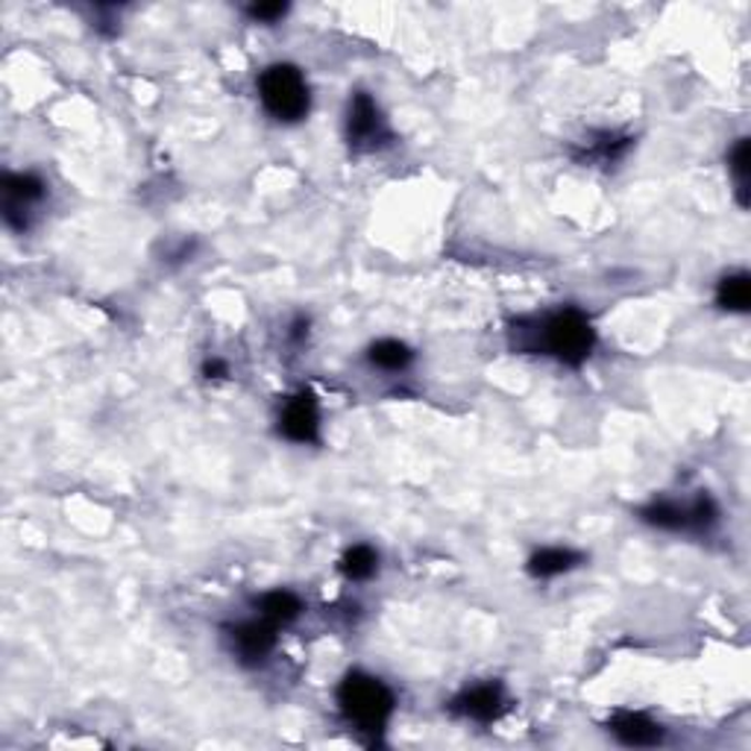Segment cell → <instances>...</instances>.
<instances>
[{
  "mask_svg": "<svg viewBox=\"0 0 751 751\" xmlns=\"http://www.w3.org/2000/svg\"><path fill=\"white\" fill-rule=\"evenodd\" d=\"M203 376L205 379H223V376H230V368H226V361L209 359L203 361Z\"/></svg>",
  "mask_w": 751,
  "mask_h": 751,
  "instance_id": "cell-19",
  "label": "cell"
},
{
  "mask_svg": "<svg viewBox=\"0 0 751 751\" xmlns=\"http://www.w3.org/2000/svg\"><path fill=\"white\" fill-rule=\"evenodd\" d=\"M256 611L258 616H265L267 623H274L279 628V625H290L294 620H299L303 602L290 590H271V593H262L256 599Z\"/></svg>",
  "mask_w": 751,
  "mask_h": 751,
  "instance_id": "cell-12",
  "label": "cell"
},
{
  "mask_svg": "<svg viewBox=\"0 0 751 751\" xmlns=\"http://www.w3.org/2000/svg\"><path fill=\"white\" fill-rule=\"evenodd\" d=\"M581 563H584V556L575 552V549L547 547L538 549V552L526 561V570H529L531 579L547 581L558 579V575H567V572H572L575 567H581Z\"/></svg>",
  "mask_w": 751,
  "mask_h": 751,
  "instance_id": "cell-11",
  "label": "cell"
},
{
  "mask_svg": "<svg viewBox=\"0 0 751 751\" xmlns=\"http://www.w3.org/2000/svg\"><path fill=\"white\" fill-rule=\"evenodd\" d=\"M288 15V3H279V0H271V3H250L247 18L256 21V24H276L282 18Z\"/></svg>",
  "mask_w": 751,
  "mask_h": 751,
  "instance_id": "cell-18",
  "label": "cell"
},
{
  "mask_svg": "<svg viewBox=\"0 0 751 751\" xmlns=\"http://www.w3.org/2000/svg\"><path fill=\"white\" fill-rule=\"evenodd\" d=\"M508 710V699H505L503 684L485 681L464 687L453 701H449V713L467 722H478V726H490Z\"/></svg>",
  "mask_w": 751,
  "mask_h": 751,
  "instance_id": "cell-9",
  "label": "cell"
},
{
  "mask_svg": "<svg viewBox=\"0 0 751 751\" xmlns=\"http://www.w3.org/2000/svg\"><path fill=\"white\" fill-rule=\"evenodd\" d=\"M308 329H311V320H308V317H297V320L290 324V332H288L290 341H294V343L306 341Z\"/></svg>",
  "mask_w": 751,
  "mask_h": 751,
  "instance_id": "cell-20",
  "label": "cell"
},
{
  "mask_svg": "<svg viewBox=\"0 0 751 751\" xmlns=\"http://www.w3.org/2000/svg\"><path fill=\"white\" fill-rule=\"evenodd\" d=\"M258 101L265 112L279 124H299L311 109V88L306 74L290 62L267 65L256 80Z\"/></svg>",
  "mask_w": 751,
  "mask_h": 751,
  "instance_id": "cell-3",
  "label": "cell"
},
{
  "mask_svg": "<svg viewBox=\"0 0 751 751\" xmlns=\"http://www.w3.org/2000/svg\"><path fill=\"white\" fill-rule=\"evenodd\" d=\"M0 191H3V205H0L3 223L15 232L30 230V209L47 197V182L39 173H3Z\"/></svg>",
  "mask_w": 751,
  "mask_h": 751,
  "instance_id": "cell-6",
  "label": "cell"
},
{
  "mask_svg": "<svg viewBox=\"0 0 751 751\" xmlns=\"http://www.w3.org/2000/svg\"><path fill=\"white\" fill-rule=\"evenodd\" d=\"M338 570L343 572V579L350 581H370L379 572V552L368 543H356L341 556Z\"/></svg>",
  "mask_w": 751,
  "mask_h": 751,
  "instance_id": "cell-15",
  "label": "cell"
},
{
  "mask_svg": "<svg viewBox=\"0 0 751 751\" xmlns=\"http://www.w3.org/2000/svg\"><path fill=\"white\" fill-rule=\"evenodd\" d=\"M641 522L652 529L673 531V535H708L719 522V505L708 494H699L687 499V503H675V499H652L637 511Z\"/></svg>",
  "mask_w": 751,
  "mask_h": 751,
  "instance_id": "cell-4",
  "label": "cell"
},
{
  "mask_svg": "<svg viewBox=\"0 0 751 751\" xmlns=\"http://www.w3.org/2000/svg\"><path fill=\"white\" fill-rule=\"evenodd\" d=\"M368 361L376 370H384V373H402V370L411 368L414 350H411L405 341L382 338V341H376L368 347Z\"/></svg>",
  "mask_w": 751,
  "mask_h": 751,
  "instance_id": "cell-13",
  "label": "cell"
},
{
  "mask_svg": "<svg viewBox=\"0 0 751 751\" xmlns=\"http://www.w3.org/2000/svg\"><path fill=\"white\" fill-rule=\"evenodd\" d=\"M717 306L728 315H745L751 308V276L745 271L728 274L717 285Z\"/></svg>",
  "mask_w": 751,
  "mask_h": 751,
  "instance_id": "cell-14",
  "label": "cell"
},
{
  "mask_svg": "<svg viewBox=\"0 0 751 751\" xmlns=\"http://www.w3.org/2000/svg\"><path fill=\"white\" fill-rule=\"evenodd\" d=\"M276 625L267 623L265 616L258 620H247V623H235L226 628V643L235 660L244 666L265 664L267 657L276 649Z\"/></svg>",
  "mask_w": 751,
  "mask_h": 751,
  "instance_id": "cell-8",
  "label": "cell"
},
{
  "mask_svg": "<svg viewBox=\"0 0 751 751\" xmlns=\"http://www.w3.org/2000/svg\"><path fill=\"white\" fill-rule=\"evenodd\" d=\"M279 435L299 446L320 444V402L315 391L303 388L285 400L279 411Z\"/></svg>",
  "mask_w": 751,
  "mask_h": 751,
  "instance_id": "cell-7",
  "label": "cell"
},
{
  "mask_svg": "<svg viewBox=\"0 0 751 751\" xmlns=\"http://www.w3.org/2000/svg\"><path fill=\"white\" fill-rule=\"evenodd\" d=\"M347 145L356 154H373L379 147L391 141V129L384 120L379 103L368 92H356L350 97V109H347Z\"/></svg>",
  "mask_w": 751,
  "mask_h": 751,
  "instance_id": "cell-5",
  "label": "cell"
},
{
  "mask_svg": "<svg viewBox=\"0 0 751 751\" xmlns=\"http://www.w3.org/2000/svg\"><path fill=\"white\" fill-rule=\"evenodd\" d=\"M335 701H338L343 722L356 728L361 737H368L370 743L382 740L393 710H396V696H393L391 687L382 678L361 673V669L343 675L338 690H335Z\"/></svg>",
  "mask_w": 751,
  "mask_h": 751,
  "instance_id": "cell-2",
  "label": "cell"
},
{
  "mask_svg": "<svg viewBox=\"0 0 751 751\" xmlns=\"http://www.w3.org/2000/svg\"><path fill=\"white\" fill-rule=\"evenodd\" d=\"M632 145H634L632 138L614 136V133H602L596 141H590V147L584 150V156H581V162H588V159L590 162H602V165L620 162V159L628 154V147Z\"/></svg>",
  "mask_w": 751,
  "mask_h": 751,
  "instance_id": "cell-17",
  "label": "cell"
},
{
  "mask_svg": "<svg viewBox=\"0 0 751 751\" xmlns=\"http://www.w3.org/2000/svg\"><path fill=\"white\" fill-rule=\"evenodd\" d=\"M511 335H517L514 347L526 352H540L549 359L561 361L567 368H581L596 350V329L581 308L563 306L549 311L540 320H520L514 324Z\"/></svg>",
  "mask_w": 751,
  "mask_h": 751,
  "instance_id": "cell-1",
  "label": "cell"
},
{
  "mask_svg": "<svg viewBox=\"0 0 751 751\" xmlns=\"http://www.w3.org/2000/svg\"><path fill=\"white\" fill-rule=\"evenodd\" d=\"M728 171H731V180L737 188V200L740 205H749V171H751V147L749 138H737V145L731 147L728 154Z\"/></svg>",
  "mask_w": 751,
  "mask_h": 751,
  "instance_id": "cell-16",
  "label": "cell"
},
{
  "mask_svg": "<svg viewBox=\"0 0 751 751\" xmlns=\"http://www.w3.org/2000/svg\"><path fill=\"white\" fill-rule=\"evenodd\" d=\"M607 731L616 737V743L628 745V749H652V745L664 743V728L646 713H637V710L614 713L607 722Z\"/></svg>",
  "mask_w": 751,
  "mask_h": 751,
  "instance_id": "cell-10",
  "label": "cell"
}]
</instances>
